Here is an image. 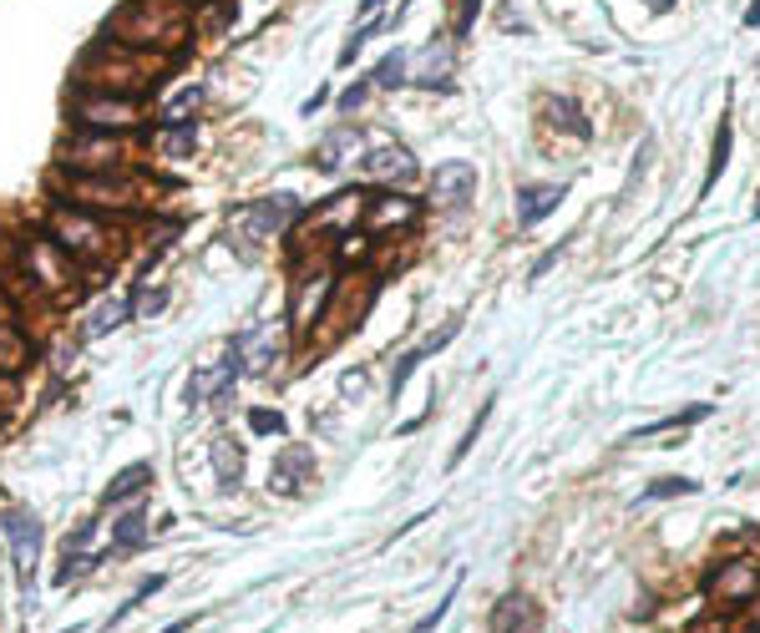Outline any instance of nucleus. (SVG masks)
I'll return each mask as SVG.
<instances>
[{
  "instance_id": "obj_10",
  "label": "nucleus",
  "mask_w": 760,
  "mask_h": 633,
  "mask_svg": "<svg viewBox=\"0 0 760 633\" xmlns=\"http://www.w3.org/2000/svg\"><path fill=\"white\" fill-rule=\"evenodd\" d=\"M310 466H315V451H310V446H289V451H279L269 482H274L279 492H294V487H299V471H310Z\"/></svg>"
},
{
  "instance_id": "obj_13",
  "label": "nucleus",
  "mask_w": 760,
  "mask_h": 633,
  "mask_svg": "<svg viewBox=\"0 0 760 633\" xmlns=\"http://www.w3.org/2000/svg\"><path fill=\"white\" fill-rule=\"evenodd\" d=\"M446 71H451V51L431 41V46H426V51L416 56V82L436 87V82H446Z\"/></svg>"
},
{
  "instance_id": "obj_21",
  "label": "nucleus",
  "mask_w": 760,
  "mask_h": 633,
  "mask_svg": "<svg viewBox=\"0 0 760 633\" xmlns=\"http://www.w3.org/2000/svg\"><path fill=\"white\" fill-rule=\"evenodd\" d=\"M690 492H700V482H690V477H659V482L644 492V502H664V497H690Z\"/></svg>"
},
{
  "instance_id": "obj_9",
  "label": "nucleus",
  "mask_w": 760,
  "mask_h": 633,
  "mask_svg": "<svg viewBox=\"0 0 760 633\" xmlns=\"http://www.w3.org/2000/svg\"><path fill=\"white\" fill-rule=\"evenodd\" d=\"M558 203H563V188L532 183V188H522V193H517V223H522V228H532L538 218H548V213H553Z\"/></svg>"
},
{
  "instance_id": "obj_8",
  "label": "nucleus",
  "mask_w": 760,
  "mask_h": 633,
  "mask_svg": "<svg viewBox=\"0 0 760 633\" xmlns=\"http://www.w3.org/2000/svg\"><path fill=\"white\" fill-rule=\"evenodd\" d=\"M259 233H264V239H269V233H284L294 218H299V198H289V193H274V198H264V203H254L249 213H244Z\"/></svg>"
},
{
  "instance_id": "obj_22",
  "label": "nucleus",
  "mask_w": 760,
  "mask_h": 633,
  "mask_svg": "<svg viewBox=\"0 0 760 633\" xmlns=\"http://www.w3.org/2000/svg\"><path fill=\"white\" fill-rule=\"evenodd\" d=\"M198 102H203V87H183V92H178V97L163 107V122H168V127H173V122H183V117H188Z\"/></svg>"
},
{
  "instance_id": "obj_27",
  "label": "nucleus",
  "mask_w": 760,
  "mask_h": 633,
  "mask_svg": "<svg viewBox=\"0 0 760 633\" xmlns=\"http://www.w3.org/2000/svg\"><path fill=\"white\" fill-rule=\"evenodd\" d=\"M472 21H477V0H462V11H456V41L472 36Z\"/></svg>"
},
{
  "instance_id": "obj_28",
  "label": "nucleus",
  "mask_w": 760,
  "mask_h": 633,
  "mask_svg": "<svg viewBox=\"0 0 760 633\" xmlns=\"http://www.w3.org/2000/svg\"><path fill=\"white\" fill-rule=\"evenodd\" d=\"M745 26H760V0H750V11H745Z\"/></svg>"
},
{
  "instance_id": "obj_11",
  "label": "nucleus",
  "mask_w": 760,
  "mask_h": 633,
  "mask_svg": "<svg viewBox=\"0 0 760 633\" xmlns=\"http://www.w3.org/2000/svg\"><path fill=\"white\" fill-rule=\"evenodd\" d=\"M456 330H462V325H456V320H451L446 330H436V335H426V340H421V345H416V350H411V355H406L401 365H396V375H391V395H401V390H406V380H411V370H416V365H421L426 355H436V350H441V345H446V340H451Z\"/></svg>"
},
{
  "instance_id": "obj_15",
  "label": "nucleus",
  "mask_w": 760,
  "mask_h": 633,
  "mask_svg": "<svg viewBox=\"0 0 760 633\" xmlns=\"http://www.w3.org/2000/svg\"><path fill=\"white\" fill-rule=\"evenodd\" d=\"M705 416H710V406H690V411L664 416V421H654V426H639L629 441H649V436H659V431H684V426H695V421H705Z\"/></svg>"
},
{
  "instance_id": "obj_29",
  "label": "nucleus",
  "mask_w": 760,
  "mask_h": 633,
  "mask_svg": "<svg viewBox=\"0 0 760 633\" xmlns=\"http://www.w3.org/2000/svg\"><path fill=\"white\" fill-rule=\"evenodd\" d=\"M380 6H386V0H360V16H375Z\"/></svg>"
},
{
  "instance_id": "obj_5",
  "label": "nucleus",
  "mask_w": 760,
  "mask_h": 633,
  "mask_svg": "<svg viewBox=\"0 0 760 633\" xmlns=\"http://www.w3.org/2000/svg\"><path fill=\"white\" fill-rule=\"evenodd\" d=\"M492 633H543L538 603L522 598V593H507V598L497 603V613H492Z\"/></svg>"
},
{
  "instance_id": "obj_26",
  "label": "nucleus",
  "mask_w": 760,
  "mask_h": 633,
  "mask_svg": "<svg viewBox=\"0 0 760 633\" xmlns=\"http://www.w3.org/2000/svg\"><path fill=\"white\" fill-rule=\"evenodd\" d=\"M188 147H193V127H188V132H163V152H168V157H183Z\"/></svg>"
},
{
  "instance_id": "obj_12",
  "label": "nucleus",
  "mask_w": 760,
  "mask_h": 633,
  "mask_svg": "<svg viewBox=\"0 0 760 633\" xmlns=\"http://www.w3.org/2000/svg\"><path fill=\"white\" fill-rule=\"evenodd\" d=\"M213 471H218V482L223 487H234L239 477H244V451L234 446V436H213Z\"/></svg>"
},
{
  "instance_id": "obj_24",
  "label": "nucleus",
  "mask_w": 760,
  "mask_h": 633,
  "mask_svg": "<svg viewBox=\"0 0 760 633\" xmlns=\"http://www.w3.org/2000/svg\"><path fill=\"white\" fill-rule=\"evenodd\" d=\"M249 426H254L259 436H284V416H279V411H254Z\"/></svg>"
},
{
  "instance_id": "obj_1",
  "label": "nucleus",
  "mask_w": 760,
  "mask_h": 633,
  "mask_svg": "<svg viewBox=\"0 0 760 633\" xmlns=\"http://www.w3.org/2000/svg\"><path fill=\"white\" fill-rule=\"evenodd\" d=\"M6 537H11V558H16L21 593H31V583H36V563H41V522H36V512H26V507L6 512Z\"/></svg>"
},
{
  "instance_id": "obj_4",
  "label": "nucleus",
  "mask_w": 760,
  "mask_h": 633,
  "mask_svg": "<svg viewBox=\"0 0 760 633\" xmlns=\"http://www.w3.org/2000/svg\"><path fill=\"white\" fill-rule=\"evenodd\" d=\"M472 193H477V168H472V163H441V168H436L431 198H436L441 208H462Z\"/></svg>"
},
{
  "instance_id": "obj_33",
  "label": "nucleus",
  "mask_w": 760,
  "mask_h": 633,
  "mask_svg": "<svg viewBox=\"0 0 760 633\" xmlns=\"http://www.w3.org/2000/svg\"><path fill=\"white\" fill-rule=\"evenodd\" d=\"M740 633H760V628H740Z\"/></svg>"
},
{
  "instance_id": "obj_2",
  "label": "nucleus",
  "mask_w": 760,
  "mask_h": 633,
  "mask_svg": "<svg viewBox=\"0 0 760 633\" xmlns=\"http://www.w3.org/2000/svg\"><path fill=\"white\" fill-rule=\"evenodd\" d=\"M360 173L375 178V183H411V178H416V157H411L406 147H396V142H380L365 163H360Z\"/></svg>"
},
{
  "instance_id": "obj_30",
  "label": "nucleus",
  "mask_w": 760,
  "mask_h": 633,
  "mask_svg": "<svg viewBox=\"0 0 760 633\" xmlns=\"http://www.w3.org/2000/svg\"><path fill=\"white\" fill-rule=\"evenodd\" d=\"M674 6V0H649V11H669Z\"/></svg>"
},
{
  "instance_id": "obj_32",
  "label": "nucleus",
  "mask_w": 760,
  "mask_h": 633,
  "mask_svg": "<svg viewBox=\"0 0 760 633\" xmlns=\"http://www.w3.org/2000/svg\"><path fill=\"white\" fill-rule=\"evenodd\" d=\"M755 218H760V198H755Z\"/></svg>"
},
{
  "instance_id": "obj_6",
  "label": "nucleus",
  "mask_w": 760,
  "mask_h": 633,
  "mask_svg": "<svg viewBox=\"0 0 760 633\" xmlns=\"http://www.w3.org/2000/svg\"><path fill=\"white\" fill-rule=\"evenodd\" d=\"M279 350H284V325H259L254 335H244L239 340V355H244V370H269L274 360H279Z\"/></svg>"
},
{
  "instance_id": "obj_3",
  "label": "nucleus",
  "mask_w": 760,
  "mask_h": 633,
  "mask_svg": "<svg viewBox=\"0 0 760 633\" xmlns=\"http://www.w3.org/2000/svg\"><path fill=\"white\" fill-rule=\"evenodd\" d=\"M710 593H715L725 608H740V603H750V598L760 593V568H755V563H725V568L715 573Z\"/></svg>"
},
{
  "instance_id": "obj_7",
  "label": "nucleus",
  "mask_w": 760,
  "mask_h": 633,
  "mask_svg": "<svg viewBox=\"0 0 760 633\" xmlns=\"http://www.w3.org/2000/svg\"><path fill=\"white\" fill-rule=\"evenodd\" d=\"M244 375V355H239V345L228 350V360L223 365H213V370H198L193 380H188V401H208V395H218V390H228Z\"/></svg>"
},
{
  "instance_id": "obj_31",
  "label": "nucleus",
  "mask_w": 760,
  "mask_h": 633,
  "mask_svg": "<svg viewBox=\"0 0 760 633\" xmlns=\"http://www.w3.org/2000/svg\"><path fill=\"white\" fill-rule=\"evenodd\" d=\"M183 628H188V623H173V628H163V633H183Z\"/></svg>"
},
{
  "instance_id": "obj_25",
  "label": "nucleus",
  "mask_w": 760,
  "mask_h": 633,
  "mask_svg": "<svg viewBox=\"0 0 760 633\" xmlns=\"http://www.w3.org/2000/svg\"><path fill=\"white\" fill-rule=\"evenodd\" d=\"M451 598H456V588H451V593H446V598H441V603H436V608H431V613H426V618H421V623L411 628V633H436V623L446 618V608H451Z\"/></svg>"
},
{
  "instance_id": "obj_14",
  "label": "nucleus",
  "mask_w": 760,
  "mask_h": 633,
  "mask_svg": "<svg viewBox=\"0 0 760 633\" xmlns=\"http://www.w3.org/2000/svg\"><path fill=\"white\" fill-rule=\"evenodd\" d=\"M147 477H152V466H147V461H137V466L117 471L112 487H107V502H127V497H137V492L147 487Z\"/></svg>"
},
{
  "instance_id": "obj_19",
  "label": "nucleus",
  "mask_w": 760,
  "mask_h": 633,
  "mask_svg": "<svg viewBox=\"0 0 760 633\" xmlns=\"http://www.w3.org/2000/svg\"><path fill=\"white\" fill-rule=\"evenodd\" d=\"M406 71H411L406 51H391L386 61L375 66V87H401V82H406Z\"/></svg>"
},
{
  "instance_id": "obj_20",
  "label": "nucleus",
  "mask_w": 760,
  "mask_h": 633,
  "mask_svg": "<svg viewBox=\"0 0 760 633\" xmlns=\"http://www.w3.org/2000/svg\"><path fill=\"white\" fill-rule=\"evenodd\" d=\"M406 218H416V203H391V198H380L375 203V213H370V228H386V223H406Z\"/></svg>"
},
{
  "instance_id": "obj_18",
  "label": "nucleus",
  "mask_w": 760,
  "mask_h": 633,
  "mask_svg": "<svg viewBox=\"0 0 760 633\" xmlns=\"http://www.w3.org/2000/svg\"><path fill=\"white\" fill-rule=\"evenodd\" d=\"M132 314V299H112V304H102L97 314H92V325H87V335H107V330H117L122 320Z\"/></svg>"
},
{
  "instance_id": "obj_17",
  "label": "nucleus",
  "mask_w": 760,
  "mask_h": 633,
  "mask_svg": "<svg viewBox=\"0 0 760 633\" xmlns=\"http://www.w3.org/2000/svg\"><path fill=\"white\" fill-rule=\"evenodd\" d=\"M548 112H553V122H558L563 132H573V137H593V127L583 122V112H578L568 97H553V102H548Z\"/></svg>"
},
{
  "instance_id": "obj_16",
  "label": "nucleus",
  "mask_w": 760,
  "mask_h": 633,
  "mask_svg": "<svg viewBox=\"0 0 760 633\" xmlns=\"http://www.w3.org/2000/svg\"><path fill=\"white\" fill-rule=\"evenodd\" d=\"M147 542V517L142 512H127L122 522H117V532H112V547L117 552H132V547H142Z\"/></svg>"
},
{
  "instance_id": "obj_23",
  "label": "nucleus",
  "mask_w": 760,
  "mask_h": 633,
  "mask_svg": "<svg viewBox=\"0 0 760 633\" xmlns=\"http://www.w3.org/2000/svg\"><path fill=\"white\" fill-rule=\"evenodd\" d=\"M730 163V122H720V132H715V163H710V178H705V188L720 178V168Z\"/></svg>"
}]
</instances>
